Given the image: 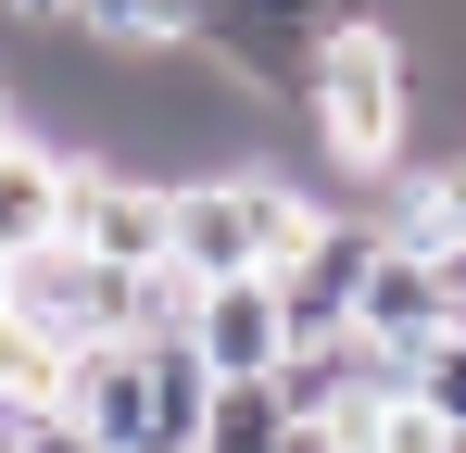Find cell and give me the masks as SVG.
<instances>
[{
  "instance_id": "obj_1",
  "label": "cell",
  "mask_w": 466,
  "mask_h": 453,
  "mask_svg": "<svg viewBox=\"0 0 466 453\" xmlns=\"http://www.w3.org/2000/svg\"><path fill=\"white\" fill-rule=\"evenodd\" d=\"M290 114H303V139L340 164V176H390L403 139H416V38L390 25V13H340L328 38L303 51V88H290Z\"/></svg>"
},
{
  "instance_id": "obj_2",
  "label": "cell",
  "mask_w": 466,
  "mask_h": 453,
  "mask_svg": "<svg viewBox=\"0 0 466 453\" xmlns=\"http://www.w3.org/2000/svg\"><path fill=\"white\" fill-rule=\"evenodd\" d=\"M340 13H353V0H202V51L228 76H252L265 101H290V88H303V51Z\"/></svg>"
},
{
  "instance_id": "obj_3",
  "label": "cell",
  "mask_w": 466,
  "mask_h": 453,
  "mask_svg": "<svg viewBox=\"0 0 466 453\" xmlns=\"http://www.w3.org/2000/svg\"><path fill=\"white\" fill-rule=\"evenodd\" d=\"M64 239L101 252V265H152V252H164V176H139V164H76Z\"/></svg>"
},
{
  "instance_id": "obj_4",
  "label": "cell",
  "mask_w": 466,
  "mask_h": 453,
  "mask_svg": "<svg viewBox=\"0 0 466 453\" xmlns=\"http://www.w3.org/2000/svg\"><path fill=\"white\" fill-rule=\"evenodd\" d=\"M189 353L215 378H265L278 353H290V327H278V277L252 265V277H202L189 290Z\"/></svg>"
},
{
  "instance_id": "obj_5",
  "label": "cell",
  "mask_w": 466,
  "mask_h": 453,
  "mask_svg": "<svg viewBox=\"0 0 466 453\" xmlns=\"http://www.w3.org/2000/svg\"><path fill=\"white\" fill-rule=\"evenodd\" d=\"M64 189H76V151H51L38 126H13L0 139V252L64 239Z\"/></svg>"
},
{
  "instance_id": "obj_6",
  "label": "cell",
  "mask_w": 466,
  "mask_h": 453,
  "mask_svg": "<svg viewBox=\"0 0 466 453\" xmlns=\"http://www.w3.org/2000/svg\"><path fill=\"white\" fill-rule=\"evenodd\" d=\"M353 327H366V340H390V353H416L429 327H454V302H441V265L379 239V265H366V290H353Z\"/></svg>"
},
{
  "instance_id": "obj_7",
  "label": "cell",
  "mask_w": 466,
  "mask_h": 453,
  "mask_svg": "<svg viewBox=\"0 0 466 453\" xmlns=\"http://www.w3.org/2000/svg\"><path fill=\"white\" fill-rule=\"evenodd\" d=\"M64 25L114 38V51H177V38H202V0H76Z\"/></svg>"
},
{
  "instance_id": "obj_8",
  "label": "cell",
  "mask_w": 466,
  "mask_h": 453,
  "mask_svg": "<svg viewBox=\"0 0 466 453\" xmlns=\"http://www.w3.org/2000/svg\"><path fill=\"white\" fill-rule=\"evenodd\" d=\"M403 390H416V403H429V416L466 441V327H429V340L403 353Z\"/></svg>"
},
{
  "instance_id": "obj_9",
  "label": "cell",
  "mask_w": 466,
  "mask_h": 453,
  "mask_svg": "<svg viewBox=\"0 0 466 453\" xmlns=\"http://www.w3.org/2000/svg\"><path fill=\"white\" fill-rule=\"evenodd\" d=\"M13 453H101V441H88L76 403H38V416H13Z\"/></svg>"
},
{
  "instance_id": "obj_10",
  "label": "cell",
  "mask_w": 466,
  "mask_h": 453,
  "mask_svg": "<svg viewBox=\"0 0 466 453\" xmlns=\"http://www.w3.org/2000/svg\"><path fill=\"white\" fill-rule=\"evenodd\" d=\"M429 265H441V302H466V239H441Z\"/></svg>"
},
{
  "instance_id": "obj_11",
  "label": "cell",
  "mask_w": 466,
  "mask_h": 453,
  "mask_svg": "<svg viewBox=\"0 0 466 453\" xmlns=\"http://www.w3.org/2000/svg\"><path fill=\"white\" fill-rule=\"evenodd\" d=\"M0 13H13V25H64L76 0H0Z\"/></svg>"
},
{
  "instance_id": "obj_12",
  "label": "cell",
  "mask_w": 466,
  "mask_h": 453,
  "mask_svg": "<svg viewBox=\"0 0 466 453\" xmlns=\"http://www.w3.org/2000/svg\"><path fill=\"white\" fill-rule=\"evenodd\" d=\"M13 126H25V101H13V51H0V139H13Z\"/></svg>"
},
{
  "instance_id": "obj_13",
  "label": "cell",
  "mask_w": 466,
  "mask_h": 453,
  "mask_svg": "<svg viewBox=\"0 0 466 453\" xmlns=\"http://www.w3.org/2000/svg\"><path fill=\"white\" fill-rule=\"evenodd\" d=\"M0 315H13V252H0Z\"/></svg>"
},
{
  "instance_id": "obj_14",
  "label": "cell",
  "mask_w": 466,
  "mask_h": 453,
  "mask_svg": "<svg viewBox=\"0 0 466 453\" xmlns=\"http://www.w3.org/2000/svg\"><path fill=\"white\" fill-rule=\"evenodd\" d=\"M441 453H466V441H454V428H441Z\"/></svg>"
},
{
  "instance_id": "obj_15",
  "label": "cell",
  "mask_w": 466,
  "mask_h": 453,
  "mask_svg": "<svg viewBox=\"0 0 466 453\" xmlns=\"http://www.w3.org/2000/svg\"><path fill=\"white\" fill-rule=\"evenodd\" d=\"M454 327H466V302H454Z\"/></svg>"
}]
</instances>
